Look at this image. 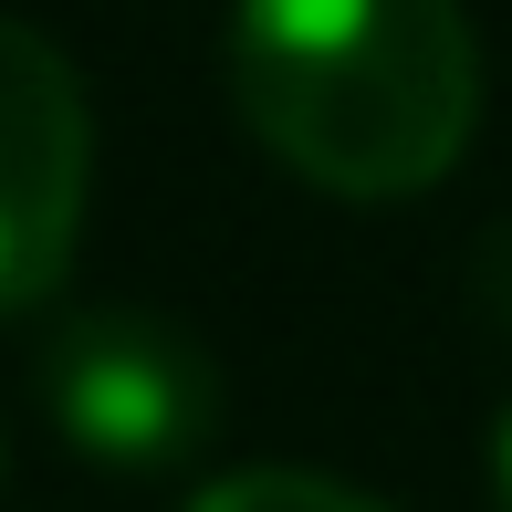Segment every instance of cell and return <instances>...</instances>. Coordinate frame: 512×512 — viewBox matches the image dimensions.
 Wrapping results in <instances>:
<instances>
[{"label": "cell", "instance_id": "6da1fadb", "mask_svg": "<svg viewBox=\"0 0 512 512\" xmlns=\"http://www.w3.org/2000/svg\"><path fill=\"white\" fill-rule=\"evenodd\" d=\"M230 105L324 199H418L481 126V42L460 0H241Z\"/></svg>", "mask_w": 512, "mask_h": 512}, {"label": "cell", "instance_id": "7a4b0ae2", "mask_svg": "<svg viewBox=\"0 0 512 512\" xmlns=\"http://www.w3.org/2000/svg\"><path fill=\"white\" fill-rule=\"evenodd\" d=\"M42 408L95 471H178L220 429V366L168 314H63L42 345Z\"/></svg>", "mask_w": 512, "mask_h": 512}, {"label": "cell", "instance_id": "3957f363", "mask_svg": "<svg viewBox=\"0 0 512 512\" xmlns=\"http://www.w3.org/2000/svg\"><path fill=\"white\" fill-rule=\"evenodd\" d=\"M95 199V115L32 21L0 11V314L53 304Z\"/></svg>", "mask_w": 512, "mask_h": 512}, {"label": "cell", "instance_id": "277c9868", "mask_svg": "<svg viewBox=\"0 0 512 512\" xmlns=\"http://www.w3.org/2000/svg\"><path fill=\"white\" fill-rule=\"evenodd\" d=\"M189 512H387V502L345 492V481H324V471H230V481H209Z\"/></svg>", "mask_w": 512, "mask_h": 512}, {"label": "cell", "instance_id": "5b68a950", "mask_svg": "<svg viewBox=\"0 0 512 512\" xmlns=\"http://www.w3.org/2000/svg\"><path fill=\"white\" fill-rule=\"evenodd\" d=\"M492 492H502V512H512V418H502V439H492Z\"/></svg>", "mask_w": 512, "mask_h": 512}]
</instances>
